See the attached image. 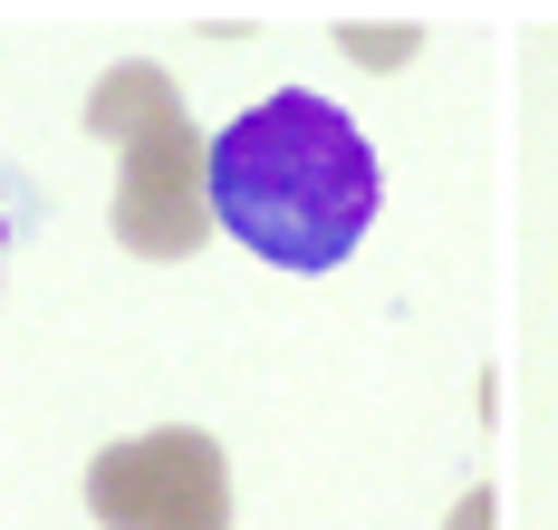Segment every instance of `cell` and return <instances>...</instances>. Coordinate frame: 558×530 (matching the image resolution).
<instances>
[{"label":"cell","mask_w":558,"mask_h":530,"mask_svg":"<svg viewBox=\"0 0 558 530\" xmlns=\"http://www.w3.org/2000/svg\"><path fill=\"white\" fill-rule=\"evenodd\" d=\"M87 511L107 530H231V463L213 434L165 424L87 463Z\"/></svg>","instance_id":"cell-2"},{"label":"cell","mask_w":558,"mask_h":530,"mask_svg":"<svg viewBox=\"0 0 558 530\" xmlns=\"http://www.w3.org/2000/svg\"><path fill=\"white\" fill-rule=\"evenodd\" d=\"M165 125H183V87H173L155 59H125V68H107L97 87H87V135L97 145H145V135H165Z\"/></svg>","instance_id":"cell-4"},{"label":"cell","mask_w":558,"mask_h":530,"mask_svg":"<svg viewBox=\"0 0 558 530\" xmlns=\"http://www.w3.org/2000/svg\"><path fill=\"white\" fill-rule=\"evenodd\" d=\"M116 241L135 261H193L213 241V183H203V135L193 117L125 145V174H116Z\"/></svg>","instance_id":"cell-3"},{"label":"cell","mask_w":558,"mask_h":530,"mask_svg":"<svg viewBox=\"0 0 558 530\" xmlns=\"http://www.w3.org/2000/svg\"><path fill=\"white\" fill-rule=\"evenodd\" d=\"M337 49H356L366 68H404V59H414V29H366V20H337Z\"/></svg>","instance_id":"cell-5"},{"label":"cell","mask_w":558,"mask_h":530,"mask_svg":"<svg viewBox=\"0 0 558 530\" xmlns=\"http://www.w3.org/2000/svg\"><path fill=\"white\" fill-rule=\"evenodd\" d=\"M501 511H492V492H462V511H452V530H492Z\"/></svg>","instance_id":"cell-6"},{"label":"cell","mask_w":558,"mask_h":530,"mask_svg":"<svg viewBox=\"0 0 558 530\" xmlns=\"http://www.w3.org/2000/svg\"><path fill=\"white\" fill-rule=\"evenodd\" d=\"M0 251H10V183H0Z\"/></svg>","instance_id":"cell-7"},{"label":"cell","mask_w":558,"mask_h":530,"mask_svg":"<svg viewBox=\"0 0 558 530\" xmlns=\"http://www.w3.org/2000/svg\"><path fill=\"white\" fill-rule=\"evenodd\" d=\"M203 183H213V232H231L279 270H337L366 241L376 193H386L376 145L318 87H279L241 107L203 145Z\"/></svg>","instance_id":"cell-1"}]
</instances>
